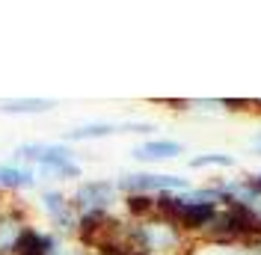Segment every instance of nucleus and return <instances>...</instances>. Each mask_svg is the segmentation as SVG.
<instances>
[{"mask_svg": "<svg viewBox=\"0 0 261 255\" xmlns=\"http://www.w3.org/2000/svg\"><path fill=\"white\" fill-rule=\"evenodd\" d=\"M12 158L33 166L39 178L45 181H65V184H77L83 181V163L77 160V151L68 143L57 140V143H42V140H27V143L15 145Z\"/></svg>", "mask_w": 261, "mask_h": 255, "instance_id": "nucleus-1", "label": "nucleus"}, {"mask_svg": "<svg viewBox=\"0 0 261 255\" xmlns=\"http://www.w3.org/2000/svg\"><path fill=\"white\" fill-rule=\"evenodd\" d=\"M77 214H113V208L122 202L119 184L110 178H83L68 193Z\"/></svg>", "mask_w": 261, "mask_h": 255, "instance_id": "nucleus-2", "label": "nucleus"}, {"mask_svg": "<svg viewBox=\"0 0 261 255\" xmlns=\"http://www.w3.org/2000/svg\"><path fill=\"white\" fill-rule=\"evenodd\" d=\"M39 208H42V214L48 220V228L54 235H60L63 240L77 235L81 214L74 211V205H71V199H68L65 190H60V187H42V193H39Z\"/></svg>", "mask_w": 261, "mask_h": 255, "instance_id": "nucleus-3", "label": "nucleus"}, {"mask_svg": "<svg viewBox=\"0 0 261 255\" xmlns=\"http://www.w3.org/2000/svg\"><path fill=\"white\" fill-rule=\"evenodd\" d=\"M119 193H143V196H163V193H184L190 190V181L172 172H125L116 178Z\"/></svg>", "mask_w": 261, "mask_h": 255, "instance_id": "nucleus-4", "label": "nucleus"}, {"mask_svg": "<svg viewBox=\"0 0 261 255\" xmlns=\"http://www.w3.org/2000/svg\"><path fill=\"white\" fill-rule=\"evenodd\" d=\"M154 131L151 122H89V125H77L63 131V143H89V140H104V137H116V134H148Z\"/></svg>", "mask_w": 261, "mask_h": 255, "instance_id": "nucleus-5", "label": "nucleus"}, {"mask_svg": "<svg viewBox=\"0 0 261 255\" xmlns=\"http://www.w3.org/2000/svg\"><path fill=\"white\" fill-rule=\"evenodd\" d=\"M30 211L18 199H6V205L0 211V255H15L18 238L24 232V225H30Z\"/></svg>", "mask_w": 261, "mask_h": 255, "instance_id": "nucleus-6", "label": "nucleus"}, {"mask_svg": "<svg viewBox=\"0 0 261 255\" xmlns=\"http://www.w3.org/2000/svg\"><path fill=\"white\" fill-rule=\"evenodd\" d=\"M63 238L54 235L50 228H39L36 223L24 225L21 238H18L15 255H60L63 252Z\"/></svg>", "mask_w": 261, "mask_h": 255, "instance_id": "nucleus-7", "label": "nucleus"}, {"mask_svg": "<svg viewBox=\"0 0 261 255\" xmlns=\"http://www.w3.org/2000/svg\"><path fill=\"white\" fill-rule=\"evenodd\" d=\"M39 184V172L21 160H0V193H24Z\"/></svg>", "mask_w": 261, "mask_h": 255, "instance_id": "nucleus-8", "label": "nucleus"}, {"mask_svg": "<svg viewBox=\"0 0 261 255\" xmlns=\"http://www.w3.org/2000/svg\"><path fill=\"white\" fill-rule=\"evenodd\" d=\"M184 155V143L169 140V137H158V140H143L130 148V158L140 163H163V160H175Z\"/></svg>", "mask_w": 261, "mask_h": 255, "instance_id": "nucleus-9", "label": "nucleus"}, {"mask_svg": "<svg viewBox=\"0 0 261 255\" xmlns=\"http://www.w3.org/2000/svg\"><path fill=\"white\" fill-rule=\"evenodd\" d=\"M50 110H57L54 98H6V101H0L3 116H42Z\"/></svg>", "mask_w": 261, "mask_h": 255, "instance_id": "nucleus-10", "label": "nucleus"}, {"mask_svg": "<svg viewBox=\"0 0 261 255\" xmlns=\"http://www.w3.org/2000/svg\"><path fill=\"white\" fill-rule=\"evenodd\" d=\"M122 208H125L128 220H134V223L151 220V217L158 214V202H154V196H143V193H128V196H122Z\"/></svg>", "mask_w": 261, "mask_h": 255, "instance_id": "nucleus-11", "label": "nucleus"}, {"mask_svg": "<svg viewBox=\"0 0 261 255\" xmlns=\"http://www.w3.org/2000/svg\"><path fill=\"white\" fill-rule=\"evenodd\" d=\"M190 169H217V166H234V158L226 151H205V155H196L187 160Z\"/></svg>", "mask_w": 261, "mask_h": 255, "instance_id": "nucleus-12", "label": "nucleus"}, {"mask_svg": "<svg viewBox=\"0 0 261 255\" xmlns=\"http://www.w3.org/2000/svg\"><path fill=\"white\" fill-rule=\"evenodd\" d=\"M60 255H98V252L86 249V246H77V243H71V246H63V252Z\"/></svg>", "mask_w": 261, "mask_h": 255, "instance_id": "nucleus-13", "label": "nucleus"}, {"mask_svg": "<svg viewBox=\"0 0 261 255\" xmlns=\"http://www.w3.org/2000/svg\"><path fill=\"white\" fill-rule=\"evenodd\" d=\"M246 255H261V238H255V240L246 243Z\"/></svg>", "mask_w": 261, "mask_h": 255, "instance_id": "nucleus-14", "label": "nucleus"}, {"mask_svg": "<svg viewBox=\"0 0 261 255\" xmlns=\"http://www.w3.org/2000/svg\"><path fill=\"white\" fill-rule=\"evenodd\" d=\"M249 143H252V151H255V155H261V131H255V134H252V140H249Z\"/></svg>", "mask_w": 261, "mask_h": 255, "instance_id": "nucleus-15", "label": "nucleus"}, {"mask_svg": "<svg viewBox=\"0 0 261 255\" xmlns=\"http://www.w3.org/2000/svg\"><path fill=\"white\" fill-rule=\"evenodd\" d=\"M208 255H238V252H208Z\"/></svg>", "mask_w": 261, "mask_h": 255, "instance_id": "nucleus-16", "label": "nucleus"}]
</instances>
